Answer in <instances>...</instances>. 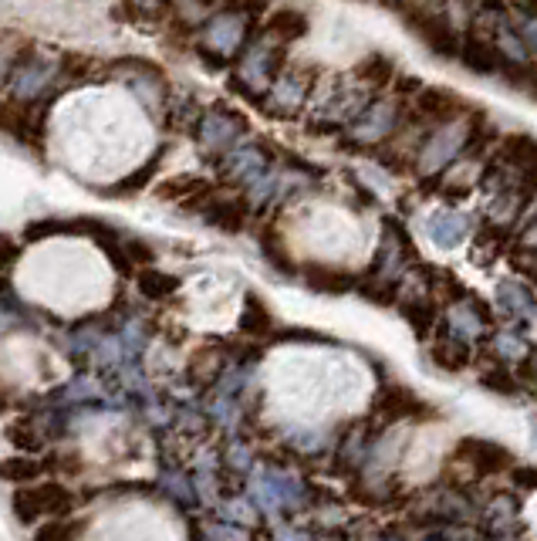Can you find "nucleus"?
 I'll return each instance as SVG.
<instances>
[{
  "label": "nucleus",
  "instance_id": "nucleus-1",
  "mask_svg": "<svg viewBox=\"0 0 537 541\" xmlns=\"http://www.w3.org/2000/svg\"><path fill=\"white\" fill-rule=\"evenodd\" d=\"M11 508L21 525H38L41 518L48 521H65L75 511V494L68 491L61 481H44V484H28L14 487Z\"/></svg>",
  "mask_w": 537,
  "mask_h": 541
},
{
  "label": "nucleus",
  "instance_id": "nucleus-2",
  "mask_svg": "<svg viewBox=\"0 0 537 541\" xmlns=\"http://www.w3.org/2000/svg\"><path fill=\"white\" fill-rule=\"evenodd\" d=\"M402 14L436 58H460V38L443 14L426 11V7H402Z\"/></svg>",
  "mask_w": 537,
  "mask_h": 541
},
{
  "label": "nucleus",
  "instance_id": "nucleus-3",
  "mask_svg": "<svg viewBox=\"0 0 537 541\" xmlns=\"http://www.w3.org/2000/svg\"><path fill=\"white\" fill-rule=\"evenodd\" d=\"M210 227L223 230V234H240L247 227V217H250V207L244 197H223V193L213 190L207 200L200 203L196 210Z\"/></svg>",
  "mask_w": 537,
  "mask_h": 541
},
{
  "label": "nucleus",
  "instance_id": "nucleus-4",
  "mask_svg": "<svg viewBox=\"0 0 537 541\" xmlns=\"http://www.w3.org/2000/svg\"><path fill=\"white\" fill-rule=\"evenodd\" d=\"M456 457L467 460V464L477 470V474H500V470H510L514 464V454L507 447H500L494 440H480V437H463L456 443Z\"/></svg>",
  "mask_w": 537,
  "mask_h": 541
},
{
  "label": "nucleus",
  "instance_id": "nucleus-5",
  "mask_svg": "<svg viewBox=\"0 0 537 541\" xmlns=\"http://www.w3.org/2000/svg\"><path fill=\"white\" fill-rule=\"evenodd\" d=\"M217 190L213 183H207L203 176L196 173H183V176H173V180H166L163 186L156 190V197L163 203H176V207L183 210H200V203L210 197V193Z\"/></svg>",
  "mask_w": 537,
  "mask_h": 541
},
{
  "label": "nucleus",
  "instance_id": "nucleus-6",
  "mask_svg": "<svg viewBox=\"0 0 537 541\" xmlns=\"http://www.w3.org/2000/svg\"><path fill=\"white\" fill-rule=\"evenodd\" d=\"M304 285L318 295H348L355 288V278L342 268H331V264H304L301 268Z\"/></svg>",
  "mask_w": 537,
  "mask_h": 541
},
{
  "label": "nucleus",
  "instance_id": "nucleus-7",
  "mask_svg": "<svg viewBox=\"0 0 537 541\" xmlns=\"http://www.w3.org/2000/svg\"><path fill=\"white\" fill-rule=\"evenodd\" d=\"M460 61L477 75L500 72V65H504V58H500V51L494 48V44L483 41V38H473V34L460 41Z\"/></svg>",
  "mask_w": 537,
  "mask_h": 541
},
{
  "label": "nucleus",
  "instance_id": "nucleus-8",
  "mask_svg": "<svg viewBox=\"0 0 537 541\" xmlns=\"http://www.w3.org/2000/svg\"><path fill=\"white\" fill-rule=\"evenodd\" d=\"M163 156H166V146H159V149H156V156H149L136 173L125 176V180H119V183L112 186V190H102V197L119 200V197H136V193H142V190H146V186H152V180H156L159 166H163Z\"/></svg>",
  "mask_w": 537,
  "mask_h": 541
},
{
  "label": "nucleus",
  "instance_id": "nucleus-9",
  "mask_svg": "<svg viewBox=\"0 0 537 541\" xmlns=\"http://www.w3.org/2000/svg\"><path fill=\"white\" fill-rule=\"evenodd\" d=\"M237 328L244 335H257V339L274 332L271 308H267L264 301L254 295V291H247V295H244V305H240V315H237Z\"/></svg>",
  "mask_w": 537,
  "mask_h": 541
},
{
  "label": "nucleus",
  "instance_id": "nucleus-10",
  "mask_svg": "<svg viewBox=\"0 0 537 541\" xmlns=\"http://www.w3.org/2000/svg\"><path fill=\"white\" fill-rule=\"evenodd\" d=\"M419 410L423 406L406 386H382L379 396H375V413H382L386 420H402V416H413Z\"/></svg>",
  "mask_w": 537,
  "mask_h": 541
},
{
  "label": "nucleus",
  "instance_id": "nucleus-11",
  "mask_svg": "<svg viewBox=\"0 0 537 541\" xmlns=\"http://www.w3.org/2000/svg\"><path fill=\"white\" fill-rule=\"evenodd\" d=\"M267 31L281 44H291L308 34V17H304V11H298V7H277L271 21H267Z\"/></svg>",
  "mask_w": 537,
  "mask_h": 541
},
{
  "label": "nucleus",
  "instance_id": "nucleus-12",
  "mask_svg": "<svg viewBox=\"0 0 537 541\" xmlns=\"http://www.w3.org/2000/svg\"><path fill=\"white\" fill-rule=\"evenodd\" d=\"M136 288H139V295L149 301H169L179 291V278L176 274L159 271V268H146L136 274Z\"/></svg>",
  "mask_w": 537,
  "mask_h": 541
},
{
  "label": "nucleus",
  "instance_id": "nucleus-13",
  "mask_svg": "<svg viewBox=\"0 0 537 541\" xmlns=\"http://www.w3.org/2000/svg\"><path fill=\"white\" fill-rule=\"evenodd\" d=\"M504 156L510 163L517 166V170L524 173V183L527 186H537V143L527 136H514L504 143Z\"/></svg>",
  "mask_w": 537,
  "mask_h": 541
},
{
  "label": "nucleus",
  "instance_id": "nucleus-14",
  "mask_svg": "<svg viewBox=\"0 0 537 541\" xmlns=\"http://www.w3.org/2000/svg\"><path fill=\"white\" fill-rule=\"evenodd\" d=\"M416 109L426 115V119H453V115H460L463 112V102L456 99V95L450 92H443V88H426V92H419V102H416Z\"/></svg>",
  "mask_w": 537,
  "mask_h": 541
},
{
  "label": "nucleus",
  "instance_id": "nucleus-15",
  "mask_svg": "<svg viewBox=\"0 0 537 541\" xmlns=\"http://www.w3.org/2000/svg\"><path fill=\"white\" fill-rule=\"evenodd\" d=\"M44 477V464L34 457H4L0 460V481L14 487H28Z\"/></svg>",
  "mask_w": 537,
  "mask_h": 541
},
{
  "label": "nucleus",
  "instance_id": "nucleus-16",
  "mask_svg": "<svg viewBox=\"0 0 537 541\" xmlns=\"http://www.w3.org/2000/svg\"><path fill=\"white\" fill-rule=\"evenodd\" d=\"M7 443H11L14 450H21V454H41L44 450V437H41L38 423H34L31 416L14 420L11 427H7Z\"/></svg>",
  "mask_w": 537,
  "mask_h": 541
},
{
  "label": "nucleus",
  "instance_id": "nucleus-17",
  "mask_svg": "<svg viewBox=\"0 0 537 541\" xmlns=\"http://www.w3.org/2000/svg\"><path fill=\"white\" fill-rule=\"evenodd\" d=\"M355 75L362 78V82H369V85H386L392 78V61L386 55H369L362 65L355 68Z\"/></svg>",
  "mask_w": 537,
  "mask_h": 541
},
{
  "label": "nucleus",
  "instance_id": "nucleus-18",
  "mask_svg": "<svg viewBox=\"0 0 537 541\" xmlns=\"http://www.w3.org/2000/svg\"><path fill=\"white\" fill-rule=\"evenodd\" d=\"M261 251L267 261L274 264L277 271H284V274H294V264H291V254L284 251V244H281V237L274 234V230H264L261 234Z\"/></svg>",
  "mask_w": 537,
  "mask_h": 541
},
{
  "label": "nucleus",
  "instance_id": "nucleus-19",
  "mask_svg": "<svg viewBox=\"0 0 537 541\" xmlns=\"http://www.w3.org/2000/svg\"><path fill=\"white\" fill-rule=\"evenodd\" d=\"M122 247H125V257H129L132 268H156V247L139 241V237H122Z\"/></svg>",
  "mask_w": 537,
  "mask_h": 541
},
{
  "label": "nucleus",
  "instance_id": "nucleus-20",
  "mask_svg": "<svg viewBox=\"0 0 537 541\" xmlns=\"http://www.w3.org/2000/svg\"><path fill=\"white\" fill-rule=\"evenodd\" d=\"M402 315H406V322L413 325L416 335H426L429 325H433V305H426V301H406Z\"/></svg>",
  "mask_w": 537,
  "mask_h": 541
},
{
  "label": "nucleus",
  "instance_id": "nucleus-21",
  "mask_svg": "<svg viewBox=\"0 0 537 541\" xmlns=\"http://www.w3.org/2000/svg\"><path fill=\"white\" fill-rule=\"evenodd\" d=\"M75 535L78 525H71V521H44V525L34 528L31 541H75Z\"/></svg>",
  "mask_w": 537,
  "mask_h": 541
},
{
  "label": "nucleus",
  "instance_id": "nucleus-22",
  "mask_svg": "<svg viewBox=\"0 0 537 541\" xmlns=\"http://www.w3.org/2000/svg\"><path fill=\"white\" fill-rule=\"evenodd\" d=\"M21 251H24V244L17 241V237H11V234H0V274L14 268L17 257H21Z\"/></svg>",
  "mask_w": 537,
  "mask_h": 541
},
{
  "label": "nucleus",
  "instance_id": "nucleus-23",
  "mask_svg": "<svg viewBox=\"0 0 537 541\" xmlns=\"http://www.w3.org/2000/svg\"><path fill=\"white\" fill-rule=\"evenodd\" d=\"M483 386L487 389H494V393H517V383H514V376H507L504 369H497V372H487L483 376Z\"/></svg>",
  "mask_w": 537,
  "mask_h": 541
},
{
  "label": "nucleus",
  "instance_id": "nucleus-24",
  "mask_svg": "<svg viewBox=\"0 0 537 541\" xmlns=\"http://www.w3.org/2000/svg\"><path fill=\"white\" fill-rule=\"evenodd\" d=\"M510 481L524 491H537V464H524V467H510Z\"/></svg>",
  "mask_w": 537,
  "mask_h": 541
},
{
  "label": "nucleus",
  "instance_id": "nucleus-25",
  "mask_svg": "<svg viewBox=\"0 0 537 541\" xmlns=\"http://www.w3.org/2000/svg\"><path fill=\"white\" fill-rule=\"evenodd\" d=\"M7 410H11V403H7V396H4V393H0V416H4Z\"/></svg>",
  "mask_w": 537,
  "mask_h": 541
}]
</instances>
